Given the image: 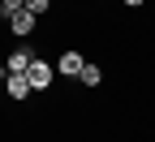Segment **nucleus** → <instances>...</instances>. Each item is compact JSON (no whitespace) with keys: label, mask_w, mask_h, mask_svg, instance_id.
I'll list each match as a JSON object with an SVG mask.
<instances>
[{"label":"nucleus","mask_w":155,"mask_h":142,"mask_svg":"<svg viewBox=\"0 0 155 142\" xmlns=\"http://www.w3.org/2000/svg\"><path fill=\"white\" fill-rule=\"evenodd\" d=\"M5 91H9L13 104H26V99L35 95V86H30V78H26V73H9V78H5Z\"/></svg>","instance_id":"7ed1b4c3"},{"label":"nucleus","mask_w":155,"mask_h":142,"mask_svg":"<svg viewBox=\"0 0 155 142\" xmlns=\"http://www.w3.org/2000/svg\"><path fill=\"white\" fill-rule=\"evenodd\" d=\"M35 26H39V17H35L30 9H22V13H13V22H9V30H13L17 39H30V35H35Z\"/></svg>","instance_id":"39448f33"},{"label":"nucleus","mask_w":155,"mask_h":142,"mask_svg":"<svg viewBox=\"0 0 155 142\" xmlns=\"http://www.w3.org/2000/svg\"><path fill=\"white\" fill-rule=\"evenodd\" d=\"M5 78H9V69H5V60H0V82H5Z\"/></svg>","instance_id":"9d476101"},{"label":"nucleus","mask_w":155,"mask_h":142,"mask_svg":"<svg viewBox=\"0 0 155 142\" xmlns=\"http://www.w3.org/2000/svg\"><path fill=\"white\" fill-rule=\"evenodd\" d=\"M121 5H129V9H142V5H147V0H121Z\"/></svg>","instance_id":"1a4fd4ad"},{"label":"nucleus","mask_w":155,"mask_h":142,"mask_svg":"<svg viewBox=\"0 0 155 142\" xmlns=\"http://www.w3.org/2000/svg\"><path fill=\"white\" fill-rule=\"evenodd\" d=\"M91 5H104V0H91Z\"/></svg>","instance_id":"9b49d317"},{"label":"nucleus","mask_w":155,"mask_h":142,"mask_svg":"<svg viewBox=\"0 0 155 142\" xmlns=\"http://www.w3.org/2000/svg\"><path fill=\"white\" fill-rule=\"evenodd\" d=\"M35 60H39V56H35V48H26V43H17V48H13V52L5 56V69H9V73H26V69L35 65Z\"/></svg>","instance_id":"f257e3e1"},{"label":"nucleus","mask_w":155,"mask_h":142,"mask_svg":"<svg viewBox=\"0 0 155 142\" xmlns=\"http://www.w3.org/2000/svg\"><path fill=\"white\" fill-rule=\"evenodd\" d=\"M82 69H86V56L82 52H61V65H56L61 78H82Z\"/></svg>","instance_id":"20e7f679"},{"label":"nucleus","mask_w":155,"mask_h":142,"mask_svg":"<svg viewBox=\"0 0 155 142\" xmlns=\"http://www.w3.org/2000/svg\"><path fill=\"white\" fill-rule=\"evenodd\" d=\"M26 9H30V13H35V17H43V13H48V9H52V0H26Z\"/></svg>","instance_id":"6e6552de"},{"label":"nucleus","mask_w":155,"mask_h":142,"mask_svg":"<svg viewBox=\"0 0 155 142\" xmlns=\"http://www.w3.org/2000/svg\"><path fill=\"white\" fill-rule=\"evenodd\" d=\"M78 82H86V86H99V82H104V69L95 65V60H86V69H82V78H78Z\"/></svg>","instance_id":"423d86ee"},{"label":"nucleus","mask_w":155,"mask_h":142,"mask_svg":"<svg viewBox=\"0 0 155 142\" xmlns=\"http://www.w3.org/2000/svg\"><path fill=\"white\" fill-rule=\"evenodd\" d=\"M26 78H30V86H35V91H48V86L56 82V69L48 65V60H43V56H39V60H35V65L26 69Z\"/></svg>","instance_id":"f03ea898"},{"label":"nucleus","mask_w":155,"mask_h":142,"mask_svg":"<svg viewBox=\"0 0 155 142\" xmlns=\"http://www.w3.org/2000/svg\"><path fill=\"white\" fill-rule=\"evenodd\" d=\"M26 0H0V22H13V13H22Z\"/></svg>","instance_id":"0eeeda50"}]
</instances>
